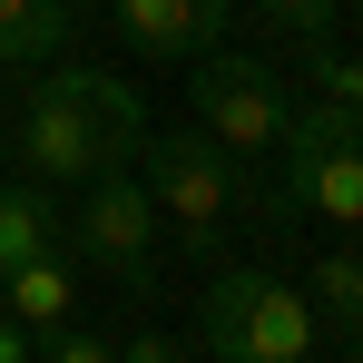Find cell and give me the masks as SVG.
<instances>
[{
	"mask_svg": "<svg viewBox=\"0 0 363 363\" xmlns=\"http://www.w3.org/2000/svg\"><path fill=\"white\" fill-rule=\"evenodd\" d=\"M128 30V50L138 60H206L216 40H226V0H108Z\"/></svg>",
	"mask_w": 363,
	"mask_h": 363,
	"instance_id": "cell-7",
	"label": "cell"
},
{
	"mask_svg": "<svg viewBox=\"0 0 363 363\" xmlns=\"http://www.w3.org/2000/svg\"><path fill=\"white\" fill-rule=\"evenodd\" d=\"M304 50H314V89H324V99H344V108H363V60H344V50H324V40H304Z\"/></svg>",
	"mask_w": 363,
	"mask_h": 363,
	"instance_id": "cell-12",
	"label": "cell"
},
{
	"mask_svg": "<svg viewBox=\"0 0 363 363\" xmlns=\"http://www.w3.org/2000/svg\"><path fill=\"white\" fill-rule=\"evenodd\" d=\"M69 236H79V255H99L118 275H147V255H157V196L128 177V167H108V177H89Z\"/></svg>",
	"mask_w": 363,
	"mask_h": 363,
	"instance_id": "cell-6",
	"label": "cell"
},
{
	"mask_svg": "<svg viewBox=\"0 0 363 363\" xmlns=\"http://www.w3.org/2000/svg\"><path fill=\"white\" fill-rule=\"evenodd\" d=\"M0 314H20L30 334H50L60 314H79V285H69V265L40 245V255H20V265H0Z\"/></svg>",
	"mask_w": 363,
	"mask_h": 363,
	"instance_id": "cell-8",
	"label": "cell"
},
{
	"mask_svg": "<svg viewBox=\"0 0 363 363\" xmlns=\"http://www.w3.org/2000/svg\"><path fill=\"white\" fill-rule=\"evenodd\" d=\"M138 157H147V196H157V226H177L196 255L236 226V206H245V177H236V157L206 138V128H177V138H138Z\"/></svg>",
	"mask_w": 363,
	"mask_h": 363,
	"instance_id": "cell-3",
	"label": "cell"
},
{
	"mask_svg": "<svg viewBox=\"0 0 363 363\" xmlns=\"http://www.w3.org/2000/svg\"><path fill=\"white\" fill-rule=\"evenodd\" d=\"M344 354H363V324H354V344H344Z\"/></svg>",
	"mask_w": 363,
	"mask_h": 363,
	"instance_id": "cell-14",
	"label": "cell"
},
{
	"mask_svg": "<svg viewBox=\"0 0 363 363\" xmlns=\"http://www.w3.org/2000/svg\"><path fill=\"white\" fill-rule=\"evenodd\" d=\"M304 304H314V324L334 344H354V324H363V255H324L304 275Z\"/></svg>",
	"mask_w": 363,
	"mask_h": 363,
	"instance_id": "cell-9",
	"label": "cell"
},
{
	"mask_svg": "<svg viewBox=\"0 0 363 363\" xmlns=\"http://www.w3.org/2000/svg\"><path fill=\"white\" fill-rule=\"evenodd\" d=\"M196 344L226 363H304L324 344V324H314V304L285 285V275H255V265H226L216 285H206V324H196Z\"/></svg>",
	"mask_w": 363,
	"mask_h": 363,
	"instance_id": "cell-2",
	"label": "cell"
},
{
	"mask_svg": "<svg viewBox=\"0 0 363 363\" xmlns=\"http://www.w3.org/2000/svg\"><path fill=\"white\" fill-rule=\"evenodd\" d=\"M186 108H196V128H206L226 157H265V147H285V118H295L285 79H275L265 60H226V50L186 60Z\"/></svg>",
	"mask_w": 363,
	"mask_h": 363,
	"instance_id": "cell-5",
	"label": "cell"
},
{
	"mask_svg": "<svg viewBox=\"0 0 363 363\" xmlns=\"http://www.w3.org/2000/svg\"><path fill=\"white\" fill-rule=\"evenodd\" d=\"M285 196L324 226H363V108L324 99L285 118Z\"/></svg>",
	"mask_w": 363,
	"mask_h": 363,
	"instance_id": "cell-4",
	"label": "cell"
},
{
	"mask_svg": "<svg viewBox=\"0 0 363 363\" xmlns=\"http://www.w3.org/2000/svg\"><path fill=\"white\" fill-rule=\"evenodd\" d=\"M138 138H147V108H138L128 79H108V69H60V79L30 99L20 157L50 186H89V177H108V167H128Z\"/></svg>",
	"mask_w": 363,
	"mask_h": 363,
	"instance_id": "cell-1",
	"label": "cell"
},
{
	"mask_svg": "<svg viewBox=\"0 0 363 363\" xmlns=\"http://www.w3.org/2000/svg\"><path fill=\"white\" fill-rule=\"evenodd\" d=\"M69 40V0H0V60H50Z\"/></svg>",
	"mask_w": 363,
	"mask_h": 363,
	"instance_id": "cell-10",
	"label": "cell"
},
{
	"mask_svg": "<svg viewBox=\"0 0 363 363\" xmlns=\"http://www.w3.org/2000/svg\"><path fill=\"white\" fill-rule=\"evenodd\" d=\"M40 245H50V196L40 186H0V265L40 255Z\"/></svg>",
	"mask_w": 363,
	"mask_h": 363,
	"instance_id": "cell-11",
	"label": "cell"
},
{
	"mask_svg": "<svg viewBox=\"0 0 363 363\" xmlns=\"http://www.w3.org/2000/svg\"><path fill=\"white\" fill-rule=\"evenodd\" d=\"M334 10H344V0H265V20H275V30H295V40H324V30H334Z\"/></svg>",
	"mask_w": 363,
	"mask_h": 363,
	"instance_id": "cell-13",
	"label": "cell"
}]
</instances>
